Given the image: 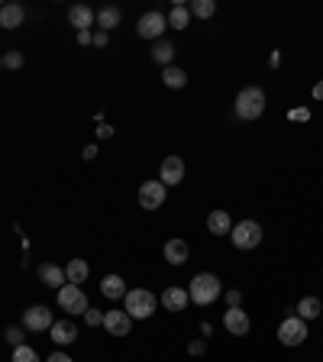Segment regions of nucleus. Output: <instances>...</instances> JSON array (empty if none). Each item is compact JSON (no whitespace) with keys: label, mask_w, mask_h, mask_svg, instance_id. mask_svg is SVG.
Returning <instances> with one entry per match:
<instances>
[{"label":"nucleus","mask_w":323,"mask_h":362,"mask_svg":"<svg viewBox=\"0 0 323 362\" xmlns=\"http://www.w3.org/2000/svg\"><path fill=\"white\" fill-rule=\"evenodd\" d=\"M223 295V281L210 272H201V275H194L191 285H188V297H191V304L197 307H210L217 297Z\"/></svg>","instance_id":"obj_1"},{"label":"nucleus","mask_w":323,"mask_h":362,"mask_svg":"<svg viewBox=\"0 0 323 362\" xmlns=\"http://www.w3.org/2000/svg\"><path fill=\"white\" fill-rule=\"evenodd\" d=\"M156 307H158V297L146 288H133L123 297V311H126L133 320H149V317L156 314Z\"/></svg>","instance_id":"obj_2"},{"label":"nucleus","mask_w":323,"mask_h":362,"mask_svg":"<svg viewBox=\"0 0 323 362\" xmlns=\"http://www.w3.org/2000/svg\"><path fill=\"white\" fill-rule=\"evenodd\" d=\"M262 113H265V91L256 88V84L242 88V91L236 94V117H240V120H258Z\"/></svg>","instance_id":"obj_3"},{"label":"nucleus","mask_w":323,"mask_h":362,"mask_svg":"<svg viewBox=\"0 0 323 362\" xmlns=\"http://www.w3.org/2000/svg\"><path fill=\"white\" fill-rule=\"evenodd\" d=\"M262 236H265V233H262V227H258L256 220H240L230 230V240L236 249H256L258 242H262Z\"/></svg>","instance_id":"obj_4"},{"label":"nucleus","mask_w":323,"mask_h":362,"mask_svg":"<svg viewBox=\"0 0 323 362\" xmlns=\"http://www.w3.org/2000/svg\"><path fill=\"white\" fill-rule=\"evenodd\" d=\"M307 340V320H301L297 314L285 317L278 327V343L281 346H301Z\"/></svg>","instance_id":"obj_5"},{"label":"nucleus","mask_w":323,"mask_h":362,"mask_svg":"<svg viewBox=\"0 0 323 362\" xmlns=\"http://www.w3.org/2000/svg\"><path fill=\"white\" fill-rule=\"evenodd\" d=\"M168 29V17L162 13V10H149V13H142L136 23V33L142 39H162V33Z\"/></svg>","instance_id":"obj_6"},{"label":"nucleus","mask_w":323,"mask_h":362,"mask_svg":"<svg viewBox=\"0 0 323 362\" xmlns=\"http://www.w3.org/2000/svg\"><path fill=\"white\" fill-rule=\"evenodd\" d=\"M165 197H168V188L162 185L158 178L139 185V207H142V211H158V207L165 204Z\"/></svg>","instance_id":"obj_7"},{"label":"nucleus","mask_w":323,"mask_h":362,"mask_svg":"<svg viewBox=\"0 0 323 362\" xmlns=\"http://www.w3.org/2000/svg\"><path fill=\"white\" fill-rule=\"evenodd\" d=\"M58 304L68 314H84L88 311V295H84L81 285H62L58 288Z\"/></svg>","instance_id":"obj_8"},{"label":"nucleus","mask_w":323,"mask_h":362,"mask_svg":"<svg viewBox=\"0 0 323 362\" xmlns=\"http://www.w3.org/2000/svg\"><path fill=\"white\" fill-rule=\"evenodd\" d=\"M52 324H56V320H52V311H49L46 304H33L23 311V330L42 334V330H49Z\"/></svg>","instance_id":"obj_9"},{"label":"nucleus","mask_w":323,"mask_h":362,"mask_svg":"<svg viewBox=\"0 0 323 362\" xmlns=\"http://www.w3.org/2000/svg\"><path fill=\"white\" fill-rule=\"evenodd\" d=\"M185 158L181 156H165L162 158V168H158V181L165 188H172V185H181L185 181Z\"/></svg>","instance_id":"obj_10"},{"label":"nucleus","mask_w":323,"mask_h":362,"mask_svg":"<svg viewBox=\"0 0 323 362\" xmlns=\"http://www.w3.org/2000/svg\"><path fill=\"white\" fill-rule=\"evenodd\" d=\"M223 327H226V334H230V336H246L252 330V320H249V314H246L242 307H226V314H223Z\"/></svg>","instance_id":"obj_11"},{"label":"nucleus","mask_w":323,"mask_h":362,"mask_svg":"<svg viewBox=\"0 0 323 362\" xmlns=\"http://www.w3.org/2000/svg\"><path fill=\"white\" fill-rule=\"evenodd\" d=\"M103 330L110 336H126L129 330H133V317H129L126 311H107V314H103Z\"/></svg>","instance_id":"obj_12"},{"label":"nucleus","mask_w":323,"mask_h":362,"mask_svg":"<svg viewBox=\"0 0 323 362\" xmlns=\"http://www.w3.org/2000/svg\"><path fill=\"white\" fill-rule=\"evenodd\" d=\"M68 23H72L78 33H91V26L97 23V13H94L88 3H74V7L68 10Z\"/></svg>","instance_id":"obj_13"},{"label":"nucleus","mask_w":323,"mask_h":362,"mask_svg":"<svg viewBox=\"0 0 323 362\" xmlns=\"http://www.w3.org/2000/svg\"><path fill=\"white\" fill-rule=\"evenodd\" d=\"M49 340L56 346H72L78 340V327L74 320H56V324L49 327Z\"/></svg>","instance_id":"obj_14"},{"label":"nucleus","mask_w":323,"mask_h":362,"mask_svg":"<svg viewBox=\"0 0 323 362\" xmlns=\"http://www.w3.org/2000/svg\"><path fill=\"white\" fill-rule=\"evenodd\" d=\"M36 275H39V281L42 285H49V288H62V285H68V279H65V269L62 265H56V262H42L36 269Z\"/></svg>","instance_id":"obj_15"},{"label":"nucleus","mask_w":323,"mask_h":362,"mask_svg":"<svg viewBox=\"0 0 323 362\" xmlns=\"http://www.w3.org/2000/svg\"><path fill=\"white\" fill-rule=\"evenodd\" d=\"M188 301H191V297H188V288H178V285H172V288L162 291V307H165V311H172V314L185 311Z\"/></svg>","instance_id":"obj_16"},{"label":"nucleus","mask_w":323,"mask_h":362,"mask_svg":"<svg viewBox=\"0 0 323 362\" xmlns=\"http://www.w3.org/2000/svg\"><path fill=\"white\" fill-rule=\"evenodd\" d=\"M23 19H26V10L19 7V3H3V7H0V26L3 29L23 26Z\"/></svg>","instance_id":"obj_17"},{"label":"nucleus","mask_w":323,"mask_h":362,"mask_svg":"<svg viewBox=\"0 0 323 362\" xmlns=\"http://www.w3.org/2000/svg\"><path fill=\"white\" fill-rule=\"evenodd\" d=\"M165 259H168V265H185V262L191 259L188 242L185 240H168L165 242Z\"/></svg>","instance_id":"obj_18"},{"label":"nucleus","mask_w":323,"mask_h":362,"mask_svg":"<svg viewBox=\"0 0 323 362\" xmlns=\"http://www.w3.org/2000/svg\"><path fill=\"white\" fill-rule=\"evenodd\" d=\"M126 281L120 279V275H103L101 281V295L103 297H110V301H120V297H126Z\"/></svg>","instance_id":"obj_19"},{"label":"nucleus","mask_w":323,"mask_h":362,"mask_svg":"<svg viewBox=\"0 0 323 362\" xmlns=\"http://www.w3.org/2000/svg\"><path fill=\"white\" fill-rule=\"evenodd\" d=\"M207 230H210L213 236H230V230H233L230 214H226V211H213V214L207 217Z\"/></svg>","instance_id":"obj_20"},{"label":"nucleus","mask_w":323,"mask_h":362,"mask_svg":"<svg viewBox=\"0 0 323 362\" xmlns=\"http://www.w3.org/2000/svg\"><path fill=\"white\" fill-rule=\"evenodd\" d=\"M88 275H91V269H88V262L84 259H72L68 265H65V279H68V285H84Z\"/></svg>","instance_id":"obj_21"},{"label":"nucleus","mask_w":323,"mask_h":362,"mask_svg":"<svg viewBox=\"0 0 323 362\" xmlns=\"http://www.w3.org/2000/svg\"><path fill=\"white\" fill-rule=\"evenodd\" d=\"M120 19H123L120 7H101V10H97V26H101V33L117 29V26H120Z\"/></svg>","instance_id":"obj_22"},{"label":"nucleus","mask_w":323,"mask_h":362,"mask_svg":"<svg viewBox=\"0 0 323 362\" xmlns=\"http://www.w3.org/2000/svg\"><path fill=\"white\" fill-rule=\"evenodd\" d=\"M295 311L301 320H317V317L323 314V304H320V297H301Z\"/></svg>","instance_id":"obj_23"},{"label":"nucleus","mask_w":323,"mask_h":362,"mask_svg":"<svg viewBox=\"0 0 323 362\" xmlns=\"http://www.w3.org/2000/svg\"><path fill=\"white\" fill-rule=\"evenodd\" d=\"M172 58H175V46L168 42V39H158L156 46H152V62H158V65H172Z\"/></svg>","instance_id":"obj_24"},{"label":"nucleus","mask_w":323,"mask_h":362,"mask_svg":"<svg viewBox=\"0 0 323 362\" xmlns=\"http://www.w3.org/2000/svg\"><path fill=\"white\" fill-rule=\"evenodd\" d=\"M188 23H191V10L185 3H175V7L168 10V26L172 29H188Z\"/></svg>","instance_id":"obj_25"},{"label":"nucleus","mask_w":323,"mask_h":362,"mask_svg":"<svg viewBox=\"0 0 323 362\" xmlns=\"http://www.w3.org/2000/svg\"><path fill=\"white\" fill-rule=\"evenodd\" d=\"M162 81H165L168 88H175V91H178V88H185V84H188V74L181 72V68H175V65H168L165 72H162Z\"/></svg>","instance_id":"obj_26"},{"label":"nucleus","mask_w":323,"mask_h":362,"mask_svg":"<svg viewBox=\"0 0 323 362\" xmlns=\"http://www.w3.org/2000/svg\"><path fill=\"white\" fill-rule=\"evenodd\" d=\"M188 10H191V17H197V19H210L213 13H217V3H213V0H194Z\"/></svg>","instance_id":"obj_27"},{"label":"nucleus","mask_w":323,"mask_h":362,"mask_svg":"<svg viewBox=\"0 0 323 362\" xmlns=\"http://www.w3.org/2000/svg\"><path fill=\"white\" fill-rule=\"evenodd\" d=\"M10 362H39V353L36 349H33V346H17V349H13V359Z\"/></svg>","instance_id":"obj_28"},{"label":"nucleus","mask_w":323,"mask_h":362,"mask_svg":"<svg viewBox=\"0 0 323 362\" xmlns=\"http://www.w3.org/2000/svg\"><path fill=\"white\" fill-rule=\"evenodd\" d=\"M3 336H7V346H13V349L26 343V330H23V327H7V334Z\"/></svg>","instance_id":"obj_29"},{"label":"nucleus","mask_w":323,"mask_h":362,"mask_svg":"<svg viewBox=\"0 0 323 362\" xmlns=\"http://www.w3.org/2000/svg\"><path fill=\"white\" fill-rule=\"evenodd\" d=\"M3 68L19 72V68H23V56H19V52H7V56H3Z\"/></svg>","instance_id":"obj_30"},{"label":"nucleus","mask_w":323,"mask_h":362,"mask_svg":"<svg viewBox=\"0 0 323 362\" xmlns=\"http://www.w3.org/2000/svg\"><path fill=\"white\" fill-rule=\"evenodd\" d=\"M84 324L88 327H103V314L101 311H94V307H88V311H84Z\"/></svg>","instance_id":"obj_31"},{"label":"nucleus","mask_w":323,"mask_h":362,"mask_svg":"<svg viewBox=\"0 0 323 362\" xmlns=\"http://www.w3.org/2000/svg\"><path fill=\"white\" fill-rule=\"evenodd\" d=\"M240 304H242V291L230 288V291H226V307H240Z\"/></svg>","instance_id":"obj_32"},{"label":"nucleus","mask_w":323,"mask_h":362,"mask_svg":"<svg viewBox=\"0 0 323 362\" xmlns=\"http://www.w3.org/2000/svg\"><path fill=\"white\" fill-rule=\"evenodd\" d=\"M204 349H207V343H204V340H194V343L188 346V353H191V356H204Z\"/></svg>","instance_id":"obj_33"},{"label":"nucleus","mask_w":323,"mask_h":362,"mask_svg":"<svg viewBox=\"0 0 323 362\" xmlns=\"http://www.w3.org/2000/svg\"><path fill=\"white\" fill-rule=\"evenodd\" d=\"M288 117H291V120H297V123H304V120H310V113H307L304 107H297V110H291V113H288Z\"/></svg>","instance_id":"obj_34"},{"label":"nucleus","mask_w":323,"mask_h":362,"mask_svg":"<svg viewBox=\"0 0 323 362\" xmlns=\"http://www.w3.org/2000/svg\"><path fill=\"white\" fill-rule=\"evenodd\" d=\"M46 362H74V359H72V356H68V353H58V349H56V353L49 356Z\"/></svg>","instance_id":"obj_35"},{"label":"nucleus","mask_w":323,"mask_h":362,"mask_svg":"<svg viewBox=\"0 0 323 362\" xmlns=\"http://www.w3.org/2000/svg\"><path fill=\"white\" fill-rule=\"evenodd\" d=\"M91 46H97V49L107 46V33H94V42H91Z\"/></svg>","instance_id":"obj_36"},{"label":"nucleus","mask_w":323,"mask_h":362,"mask_svg":"<svg viewBox=\"0 0 323 362\" xmlns=\"http://www.w3.org/2000/svg\"><path fill=\"white\" fill-rule=\"evenodd\" d=\"M310 94H314V101H323V78L314 84V91H310Z\"/></svg>","instance_id":"obj_37"},{"label":"nucleus","mask_w":323,"mask_h":362,"mask_svg":"<svg viewBox=\"0 0 323 362\" xmlns=\"http://www.w3.org/2000/svg\"><path fill=\"white\" fill-rule=\"evenodd\" d=\"M78 42H81V46H91L94 36H91V33H78Z\"/></svg>","instance_id":"obj_38"},{"label":"nucleus","mask_w":323,"mask_h":362,"mask_svg":"<svg viewBox=\"0 0 323 362\" xmlns=\"http://www.w3.org/2000/svg\"><path fill=\"white\" fill-rule=\"evenodd\" d=\"M97 136H101V140H107V136H113V126H101V130H97Z\"/></svg>","instance_id":"obj_39"},{"label":"nucleus","mask_w":323,"mask_h":362,"mask_svg":"<svg viewBox=\"0 0 323 362\" xmlns=\"http://www.w3.org/2000/svg\"><path fill=\"white\" fill-rule=\"evenodd\" d=\"M0 68H3V56H0Z\"/></svg>","instance_id":"obj_40"}]
</instances>
